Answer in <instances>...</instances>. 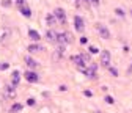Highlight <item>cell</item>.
<instances>
[{
  "instance_id": "cell-12",
  "label": "cell",
  "mask_w": 132,
  "mask_h": 113,
  "mask_svg": "<svg viewBox=\"0 0 132 113\" xmlns=\"http://www.w3.org/2000/svg\"><path fill=\"white\" fill-rule=\"evenodd\" d=\"M46 21H47V25H51V27H54L58 21H57V18L54 16V13L52 14H47V18H46Z\"/></svg>"
},
{
  "instance_id": "cell-13",
  "label": "cell",
  "mask_w": 132,
  "mask_h": 113,
  "mask_svg": "<svg viewBox=\"0 0 132 113\" xmlns=\"http://www.w3.org/2000/svg\"><path fill=\"white\" fill-rule=\"evenodd\" d=\"M19 80H21V75H19V71H14L13 74H11V82H13V85L16 86L19 83Z\"/></svg>"
},
{
  "instance_id": "cell-22",
  "label": "cell",
  "mask_w": 132,
  "mask_h": 113,
  "mask_svg": "<svg viewBox=\"0 0 132 113\" xmlns=\"http://www.w3.org/2000/svg\"><path fill=\"white\" fill-rule=\"evenodd\" d=\"M87 42H88V38L87 36H82L80 38V44H87Z\"/></svg>"
},
{
  "instance_id": "cell-21",
  "label": "cell",
  "mask_w": 132,
  "mask_h": 113,
  "mask_svg": "<svg viewBox=\"0 0 132 113\" xmlns=\"http://www.w3.org/2000/svg\"><path fill=\"white\" fill-rule=\"evenodd\" d=\"M105 102H107V104H113V102H115V99L112 98V96H107V98H105Z\"/></svg>"
},
{
  "instance_id": "cell-4",
  "label": "cell",
  "mask_w": 132,
  "mask_h": 113,
  "mask_svg": "<svg viewBox=\"0 0 132 113\" xmlns=\"http://www.w3.org/2000/svg\"><path fill=\"white\" fill-rule=\"evenodd\" d=\"M54 16L57 18V21H58V22L66 24V13H64V10H63V8H57V10L54 11Z\"/></svg>"
},
{
  "instance_id": "cell-8",
  "label": "cell",
  "mask_w": 132,
  "mask_h": 113,
  "mask_svg": "<svg viewBox=\"0 0 132 113\" xmlns=\"http://www.w3.org/2000/svg\"><path fill=\"white\" fill-rule=\"evenodd\" d=\"M57 36H58L57 31H54V30H47V33H46L47 41H51V42H57Z\"/></svg>"
},
{
  "instance_id": "cell-10",
  "label": "cell",
  "mask_w": 132,
  "mask_h": 113,
  "mask_svg": "<svg viewBox=\"0 0 132 113\" xmlns=\"http://www.w3.org/2000/svg\"><path fill=\"white\" fill-rule=\"evenodd\" d=\"M28 36H30L31 41H39L41 39V36H39V33L36 30H28Z\"/></svg>"
},
{
  "instance_id": "cell-17",
  "label": "cell",
  "mask_w": 132,
  "mask_h": 113,
  "mask_svg": "<svg viewBox=\"0 0 132 113\" xmlns=\"http://www.w3.org/2000/svg\"><path fill=\"white\" fill-rule=\"evenodd\" d=\"M109 71H110V74H112L113 77H118V71H117V68H112V66H109Z\"/></svg>"
},
{
  "instance_id": "cell-25",
  "label": "cell",
  "mask_w": 132,
  "mask_h": 113,
  "mask_svg": "<svg viewBox=\"0 0 132 113\" xmlns=\"http://www.w3.org/2000/svg\"><path fill=\"white\" fill-rule=\"evenodd\" d=\"M90 2H91L93 5H99V0H90Z\"/></svg>"
},
{
  "instance_id": "cell-11",
  "label": "cell",
  "mask_w": 132,
  "mask_h": 113,
  "mask_svg": "<svg viewBox=\"0 0 132 113\" xmlns=\"http://www.w3.org/2000/svg\"><path fill=\"white\" fill-rule=\"evenodd\" d=\"M25 64H27L28 68H31V69H35V68L38 66V63H36L35 60H33L31 57H25Z\"/></svg>"
},
{
  "instance_id": "cell-19",
  "label": "cell",
  "mask_w": 132,
  "mask_h": 113,
  "mask_svg": "<svg viewBox=\"0 0 132 113\" xmlns=\"http://www.w3.org/2000/svg\"><path fill=\"white\" fill-rule=\"evenodd\" d=\"M115 13H117V14L120 16V18H123V16H124V11H123L121 8H117V10H115Z\"/></svg>"
},
{
  "instance_id": "cell-7",
  "label": "cell",
  "mask_w": 132,
  "mask_h": 113,
  "mask_svg": "<svg viewBox=\"0 0 132 113\" xmlns=\"http://www.w3.org/2000/svg\"><path fill=\"white\" fill-rule=\"evenodd\" d=\"M74 25H76V30L77 31H84V28H85V24H84V19L80 18V16H76L74 18Z\"/></svg>"
},
{
  "instance_id": "cell-15",
  "label": "cell",
  "mask_w": 132,
  "mask_h": 113,
  "mask_svg": "<svg viewBox=\"0 0 132 113\" xmlns=\"http://www.w3.org/2000/svg\"><path fill=\"white\" fill-rule=\"evenodd\" d=\"M22 107H24V105H22V104H19V102H18V104H14V105L11 107V113H16V111H21V110H22Z\"/></svg>"
},
{
  "instance_id": "cell-26",
  "label": "cell",
  "mask_w": 132,
  "mask_h": 113,
  "mask_svg": "<svg viewBox=\"0 0 132 113\" xmlns=\"http://www.w3.org/2000/svg\"><path fill=\"white\" fill-rule=\"evenodd\" d=\"M94 113H102V111H94Z\"/></svg>"
},
{
  "instance_id": "cell-23",
  "label": "cell",
  "mask_w": 132,
  "mask_h": 113,
  "mask_svg": "<svg viewBox=\"0 0 132 113\" xmlns=\"http://www.w3.org/2000/svg\"><path fill=\"white\" fill-rule=\"evenodd\" d=\"M11 5V0H3L2 2V6H10Z\"/></svg>"
},
{
  "instance_id": "cell-18",
  "label": "cell",
  "mask_w": 132,
  "mask_h": 113,
  "mask_svg": "<svg viewBox=\"0 0 132 113\" xmlns=\"http://www.w3.org/2000/svg\"><path fill=\"white\" fill-rule=\"evenodd\" d=\"M88 50H90V54H99V49H97V47H94V46H91Z\"/></svg>"
},
{
  "instance_id": "cell-3",
  "label": "cell",
  "mask_w": 132,
  "mask_h": 113,
  "mask_svg": "<svg viewBox=\"0 0 132 113\" xmlns=\"http://www.w3.org/2000/svg\"><path fill=\"white\" fill-rule=\"evenodd\" d=\"M110 60H112L110 52L109 50H102L101 52V64H102V66H105V68H109L110 66Z\"/></svg>"
},
{
  "instance_id": "cell-24",
  "label": "cell",
  "mask_w": 132,
  "mask_h": 113,
  "mask_svg": "<svg viewBox=\"0 0 132 113\" xmlns=\"http://www.w3.org/2000/svg\"><path fill=\"white\" fill-rule=\"evenodd\" d=\"M84 94L87 96V98H91V94H93V93H91L90 90H85V91H84Z\"/></svg>"
},
{
  "instance_id": "cell-27",
  "label": "cell",
  "mask_w": 132,
  "mask_h": 113,
  "mask_svg": "<svg viewBox=\"0 0 132 113\" xmlns=\"http://www.w3.org/2000/svg\"><path fill=\"white\" fill-rule=\"evenodd\" d=\"M84 2H90V0H84Z\"/></svg>"
},
{
  "instance_id": "cell-20",
  "label": "cell",
  "mask_w": 132,
  "mask_h": 113,
  "mask_svg": "<svg viewBox=\"0 0 132 113\" xmlns=\"http://www.w3.org/2000/svg\"><path fill=\"white\" fill-rule=\"evenodd\" d=\"M27 104H28L30 107H33V105H35V104H36V101H35V99H33V98H30V99H27Z\"/></svg>"
},
{
  "instance_id": "cell-5",
  "label": "cell",
  "mask_w": 132,
  "mask_h": 113,
  "mask_svg": "<svg viewBox=\"0 0 132 113\" xmlns=\"http://www.w3.org/2000/svg\"><path fill=\"white\" fill-rule=\"evenodd\" d=\"M97 31H99V35H101L102 39H109V38H110V31H109V28H107L105 25L99 24V25H97Z\"/></svg>"
},
{
  "instance_id": "cell-2",
  "label": "cell",
  "mask_w": 132,
  "mask_h": 113,
  "mask_svg": "<svg viewBox=\"0 0 132 113\" xmlns=\"http://www.w3.org/2000/svg\"><path fill=\"white\" fill-rule=\"evenodd\" d=\"M3 96L6 99H14L16 98V88L14 85H6L5 90H3Z\"/></svg>"
},
{
  "instance_id": "cell-6",
  "label": "cell",
  "mask_w": 132,
  "mask_h": 113,
  "mask_svg": "<svg viewBox=\"0 0 132 113\" xmlns=\"http://www.w3.org/2000/svg\"><path fill=\"white\" fill-rule=\"evenodd\" d=\"M24 77L28 80V82H31V83H36L38 80H39L38 74H36V72H33V71H27V72L24 74Z\"/></svg>"
},
{
  "instance_id": "cell-9",
  "label": "cell",
  "mask_w": 132,
  "mask_h": 113,
  "mask_svg": "<svg viewBox=\"0 0 132 113\" xmlns=\"http://www.w3.org/2000/svg\"><path fill=\"white\" fill-rule=\"evenodd\" d=\"M19 10H21V13H22L24 18H30V16H31V11H30V8H28V5H27V3L21 5V6H19Z\"/></svg>"
},
{
  "instance_id": "cell-14",
  "label": "cell",
  "mask_w": 132,
  "mask_h": 113,
  "mask_svg": "<svg viewBox=\"0 0 132 113\" xmlns=\"http://www.w3.org/2000/svg\"><path fill=\"white\" fill-rule=\"evenodd\" d=\"M39 50H43V47L39 44H30L28 46V52L30 54H35V52H39Z\"/></svg>"
},
{
  "instance_id": "cell-1",
  "label": "cell",
  "mask_w": 132,
  "mask_h": 113,
  "mask_svg": "<svg viewBox=\"0 0 132 113\" xmlns=\"http://www.w3.org/2000/svg\"><path fill=\"white\" fill-rule=\"evenodd\" d=\"M57 42H60V46H64V44H69V42H72V35L71 33H58V36H57Z\"/></svg>"
},
{
  "instance_id": "cell-16",
  "label": "cell",
  "mask_w": 132,
  "mask_h": 113,
  "mask_svg": "<svg viewBox=\"0 0 132 113\" xmlns=\"http://www.w3.org/2000/svg\"><path fill=\"white\" fill-rule=\"evenodd\" d=\"M10 68V63H5V61H0V71H6Z\"/></svg>"
}]
</instances>
